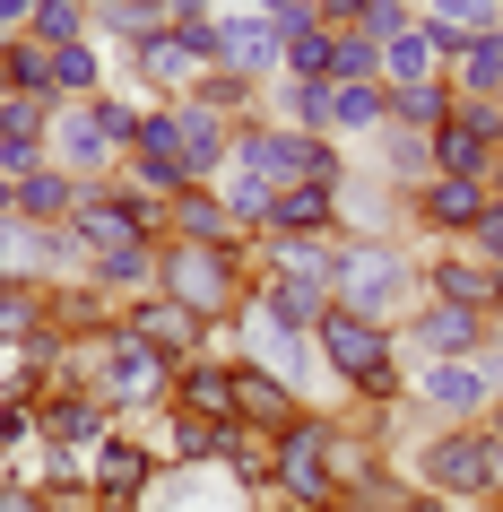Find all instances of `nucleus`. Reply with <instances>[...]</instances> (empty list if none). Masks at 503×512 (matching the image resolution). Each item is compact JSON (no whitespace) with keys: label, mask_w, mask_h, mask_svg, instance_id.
Returning <instances> with one entry per match:
<instances>
[{"label":"nucleus","mask_w":503,"mask_h":512,"mask_svg":"<svg viewBox=\"0 0 503 512\" xmlns=\"http://www.w3.org/2000/svg\"><path fill=\"white\" fill-rule=\"evenodd\" d=\"M399 469L425 486V495H443V504L460 512H495L503 495V452L486 426H425L408 452H399Z\"/></svg>","instance_id":"2"},{"label":"nucleus","mask_w":503,"mask_h":512,"mask_svg":"<svg viewBox=\"0 0 503 512\" xmlns=\"http://www.w3.org/2000/svg\"><path fill=\"white\" fill-rule=\"evenodd\" d=\"M79 191L61 165H35L27 183H9V217H27V226H70V209H79Z\"/></svg>","instance_id":"27"},{"label":"nucleus","mask_w":503,"mask_h":512,"mask_svg":"<svg viewBox=\"0 0 503 512\" xmlns=\"http://www.w3.org/2000/svg\"><path fill=\"white\" fill-rule=\"evenodd\" d=\"M252 313L261 322H287V330H321V313H330V287H313V278H287V270H261L252 261Z\"/></svg>","instance_id":"21"},{"label":"nucleus","mask_w":503,"mask_h":512,"mask_svg":"<svg viewBox=\"0 0 503 512\" xmlns=\"http://www.w3.org/2000/svg\"><path fill=\"white\" fill-rule=\"evenodd\" d=\"M165 243H226V252H252L243 226L226 217V200H217V183H191V191L165 200Z\"/></svg>","instance_id":"20"},{"label":"nucleus","mask_w":503,"mask_h":512,"mask_svg":"<svg viewBox=\"0 0 503 512\" xmlns=\"http://www.w3.org/2000/svg\"><path fill=\"white\" fill-rule=\"evenodd\" d=\"M157 296L191 304L200 322H235L243 296H252V252H226V243H157Z\"/></svg>","instance_id":"3"},{"label":"nucleus","mask_w":503,"mask_h":512,"mask_svg":"<svg viewBox=\"0 0 503 512\" xmlns=\"http://www.w3.org/2000/svg\"><path fill=\"white\" fill-rule=\"evenodd\" d=\"M417 278H425V304H451V313H477V322L503 313V270L477 261L469 243H417Z\"/></svg>","instance_id":"9"},{"label":"nucleus","mask_w":503,"mask_h":512,"mask_svg":"<svg viewBox=\"0 0 503 512\" xmlns=\"http://www.w3.org/2000/svg\"><path fill=\"white\" fill-rule=\"evenodd\" d=\"M70 243H79V261H105V252L165 243V209H157V200H139L122 174H113V183H87V191H79V209H70Z\"/></svg>","instance_id":"7"},{"label":"nucleus","mask_w":503,"mask_h":512,"mask_svg":"<svg viewBox=\"0 0 503 512\" xmlns=\"http://www.w3.org/2000/svg\"><path fill=\"white\" fill-rule=\"evenodd\" d=\"M27 18H35V0H0V35H27Z\"/></svg>","instance_id":"40"},{"label":"nucleus","mask_w":503,"mask_h":512,"mask_svg":"<svg viewBox=\"0 0 503 512\" xmlns=\"http://www.w3.org/2000/svg\"><path fill=\"white\" fill-rule=\"evenodd\" d=\"M486 209H495L486 183H443V174H434L425 191H408V235L417 243H469Z\"/></svg>","instance_id":"14"},{"label":"nucleus","mask_w":503,"mask_h":512,"mask_svg":"<svg viewBox=\"0 0 503 512\" xmlns=\"http://www.w3.org/2000/svg\"><path fill=\"white\" fill-rule=\"evenodd\" d=\"M261 122H278V131H321V139H330V87H321V79H287V70H278V79L261 87Z\"/></svg>","instance_id":"23"},{"label":"nucleus","mask_w":503,"mask_h":512,"mask_svg":"<svg viewBox=\"0 0 503 512\" xmlns=\"http://www.w3.org/2000/svg\"><path fill=\"white\" fill-rule=\"evenodd\" d=\"M217 70H235V79L269 87L278 70H287V44H278V27H269V18L235 9V0H217Z\"/></svg>","instance_id":"17"},{"label":"nucleus","mask_w":503,"mask_h":512,"mask_svg":"<svg viewBox=\"0 0 503 512\" xmlns=\"http://www.w3.org/2000/svg\"><path fill=\"white\" fill-rule=\"evenodd\" d=\"M0 512H53V504H44V486H27V478H0Z\"/></svg>","instance_id":"38"},{"label":"nucleus","mask_w":503,"mask_h":512,"mask_svg":"<svg viewBox=\"0 0 503 512\" xmlns=\"http://www.w3.org/2000/svg\"><path fill=\"white\" fill-rule=\"evenodd\" d=\"M35 417H44V443H61V452H96L113 434V408L96 391H35Z\"/></svg>","instance_id":"19"},{"label":"nucleus","mask_w":503,"mask_h":512,"mask_svg":"<svg viewBox=\"0 0 503 512\" xmlns=\"http://www.w3.org/2000/svg\"><path fill=\"white\" fill-rule=\"evenodd\" d=\"M44 330H53L44 287H0V348H27V339H44Z\"/></svg>","instance_id":"36"},{"label":"nucleus","mask_w":503,"mask_h":512,"mask_svg":"<svg viewBox=\"0 0 503 512\" xmlns=\"http://www.w3.org/2000/svg\"><path fill=\"white\" fill-rule=\"evenodd\" d=\"M269 235H339V209H330V191H278V209H269ZM261 235V243H269Z\"/></svg>","instance_id":"34"},{"label":"nucleus","mask_w":503,"mask_h":512,"mask_svg":"<svg viewBox=\"0 0 503 512\" xmlns=\"http://www.w3.org/2000/svg\"><path fill=\"white\" fill-rule=\"evenodd\" d=\"M417 27L443 35L451 53H460V44H477V35H503V0H417Z\"/></svg>","instance_id":"26"},{"label":"nucleus","mask_w":503,"mask_h":512,"mask_svg":"<svg viewBox=\"0 0 503 512\" xmlns=\"http://www.w3.org/2000/svg\"><path fill=\"white\" fill-rule=\"evenodd\" d=\"M330 304H347V313H365V322L399 330V322L425 304L417 243H347V252H339V287H330Z\"/></svg>","instance_id":"4"},{"label":"nucleus","mask_w":503,"mask_h":512,"mask_svg":"<svg viewBox=\"0 0 503 512\" xmlns=\"http://www.w3.org/2000/svg\"><path fill=\"white\" fill-rule=\"evenodd\" d=\"M382 131H391L382 79H365V87H330V139H339V148H365V139H382Z\"/></svg>","instance_id":"28"},{"label":"nucleus","mask_w":503,"mask_h":512,"mask_svg":"<svg viewBox=\"0 0 503 512\" xmlns=\"http://www.w3.org/2000/svg\"><path fill=\"white\" fill-rule=\"evenodd\" d=\"M408 408H417V426H486L495 417V382L477 356L460 365H408Z\"/></svg>","instance_id":"8"},{"label":"nucleus","mask_w":503,"mask_h":512,"mask_svg":"<svg viewBox=\"0 0 503 512\" xmlns=\"http://www.w3.org/2000/svg\"><path fill=\"white\" fill-rule=\"evenodd\" d=\"M278 44H287V79H321L330 87V27H321V9H304L295 27H278Z\"/></svg>","instance_id":"33"},{"label":"nucleus","mask_w":503,"mask_h":512,"mask_svg":"<svg viewBox=\"0 0 503 512\" xmlns=\"http://www.w3.org/2000/svg\"><path fill=\"white\" fill-rule=\"evenodd\" d=\"M443 35H425V27H408V35H391L382 44V87H417V79H443Z\"/></svg>","instance_id":"30"},{"label":"nucleus","mask_w":503,"mask_h":512,"mask_svg":"<svg viewBox=\"0 0 503 512\" xmlns=\"http://www.w3.org/2000/svg\"><path fill=\"white\" fill-rule=\"evenodd\" d=\"M443 79H451V105H495L503 96V35L460 44V53L443 61Z\"/></svg>","instance_id":"25"},{"label":"nucleus","mask_w":503,"mask_h":512,"mask_svg":"<svg viewBox=\"0 0 503 512\" xmlns=\"http://www.w3.org/2000/svg\"><path fill=\"white\" fill-rule=\"evenodd\" d=\"M139 148H148V157H165V165H183V183H217V174H226V157H235V122H226V113H209L200 96H174V105H148Z\"/></svg>","instance_id":"6"},{"label":"nucleus","mask_w":503,"mask_h":512,"mask_svg":"<svg viewBox=\"0 0 503 512\" xmlns=\"http://www.w3.org/2000/svg\"><path fill=\"white\" fill-rule=\"evenodd\" d=\"M339 452H347L339 408H304L295 426H278L269 434V512H330L339 504Z\"/></svg>","instance_id":"1"},{"label":"nucleus","mask_w":503,"mask_h":512,"mask_svg":"<svg viewBox=\"0 0 503 512\" xmlns=\"http://www.w3.org/2000/svg\"><path fill=\"white\" fill-rule=\"evenodd\" d=\"M503 165V105H451V122L434 131V174L443 183H495Z\"/></svg>","instance_id":"10"},{"label":"nucleus","mask_w":503,"mask_h":512,"mask_svg":"<svg viewBox=\"0 0 503 512\" xmlns=\"http://www.w3.org/2000/svg\"><path fill=\"white\" fill-rule=\"evenodd\" d=\"M486 330H495V322H477V313H451V304H417V313L399 322V356H408V365H460V356L486 348Z\"/></svg>","instance_id":"15"},{"label":"nucleus","mask_w":503,"mask_h":512,"mask_svg":"<svg viewBox=\"0 0 503 512\" xmlns=\"http://www.w3.org/2000/svg\"><path fill=\"white\" fill-rule=\"evenodd\" d=\"M469 252H477V261H495V270H503V200H495V209H486V217H477Z\"/></svg>","instance_id":"37"},{"label":"nucleus","mask_w":503,"mask_h":512,"mask_svg":"<svg viewBox=\"0 0 503 512\" xmlns=\"http://www.w3.org/2000/svg\"><path fill=\"white\" fill-rule=\"evenodd\" d=\"M122 330H131L139 348H157L165 365H191V356H209L217 348V322H200L191 304H174V296H139V304H122Z\"/></svg>","instance_id":"13"},{"label":"nucleus","mask_w":503,"mask_h":512,"mask_svg":"<svg viewBox=\"0 0 503 512\" xmlns=\"http://www.w3.org/2000/svg\"><path fill=\"white\" fill-rule=\"evenodd\" d=\"M44 148H53V165L70 183H113V174H122V148H113V131L96 122V105H61Z\"/></svg>","instance_id":"16"},{"label":"nucleus","mask_w":503,"mask_h":512,"mask_svg":"<svg viewBox=\"0 0 503 512\" xmlns=\"http://www.w3.org/2000/svg\"><path fill=\"white\" fill-rule=\"evenodd\" d=\"M235 400H243V426H252V434H278V426H295V417L313 408L304 391H287L278 374H261V365H243V356H235Z\"/></svg>","instance_id":"22"},{"label":"nucleus","mask_w":503,"mask_h":512,"mask_svg":"<svg viewBox=\"0 0 503 512\" xmlns=\"http://www.w3.org/2000/svg\"><path fill=\"white\" fill-rule=\"evenodd\" d=\"M356 165H373L382 183H399V191H425L434 183V139L425 131H382V139H365V157Z\"/></svg>","instance_id":"24"},{"label":"nucleus","mask_w":503,"mask_h":512,"mask_svg":"<svg viewBox=\"0 0 503 512\" xmlns=\"http://www.w3.org/2000/svg\"><path fill=\"white\" fill-rule=\"evenodd\" d=\"M330 209H339V235L347 243H417V235H408V191L382 183L373 165H347V183L330 191Z\"/></svg>","instance_id":"11"},{"label":"nucleus","mask_w":503,"mask_h":512,"mask_svg":"<svg viewBox=\"0 0 503 512\" xmlns=\"http://www.w3.org/2000/svg\"><path fill=\"white\" fill-rule=\"evenodd\" d=\"M495 105H503V96H495Z\"/></svg>","instance_id":"43"},{"label":"nucleus","mask_w":503,"mask_h":512,"mask_svg":"<svg viewBox=\"0 0 503 512\" xmlns=\"http://www.w3.org/2000/svg\"><path fill=\"white\" fill-rule=\"evenodd\" d=\"M174 408L183 417H209V426H243V400H235V348H209L174 365Z\"/></svg>","instance_id":"18"},{"label":"nucleus","mask_w":503,"mask_h":512,"mask_svg":"<svg viewBox=\"0 0 503 512\" xmlns=\"http://www.w3.org/2000/svg\"><path fill=\"white\" fill-rule=\"evenodd\" d=\"M87 287L105 304H139L157 296V243H139V252H105V261H87Z\"/></svg>","instance_id":"29"},{"label":"nucleus","mask_w":503,"mask_h":512,"mask_svg":"<svg viewBox=\"0 0 503 512\" xmlns=\"http://www.w3.org/2000/svg\"><path fill=\"white\" fill-rule=\"evenodd\" d=\"M382 105H391V131H443L451 122V79H417V87H382Z\"/></svg>","instance_id":"31"},{"label":"nucleus","mask_w":503,"mask_h":512,"mask_svg":"<svg viewBox=\"0 0 503 512\" xmlns=\"http://www.w3.org/2000/svg\"><path fill=\"white\" fill-rule=\"evenodd\" d=\"M382 79V44L365 27H330V87H365Z\"/></svg>","instance_id":"35"},{"label":"nucleus","mask_w":503,"mask_h":512,"mask_svg":"<svg viewBox=\"0 0 503 512\" xmlns=\"http://www.w3.org/2000/svg\"><path fill=\"white\" fill-rule=\"evenodd\" d=\"M235 9H252V18H269V27H295L313 0H235Z\"/></svg>","instance_id":"39"},{"label":"nucleus","mask_w":503,"mask_h":512,"mask_svg":"<svg viewBox=\"0 0 503 512\" xmlns=\"http://www.w3.org/2000/svg\"><path fill=\"white\" fill-rule=\"evenodd\" d=\"M399 512H460V504H443V495H425V486H408V504Z\"/></svg>","instance_id":"41"},{"label":"nucleus","mask_w":503,"mask_h":512,"mask_svg":"<svg viewBox=\"0 0 503 512\" xmlns=\"http://www.w3.org/2000/svg\"><path fill=\"white\" fill-rule=\"evenodd\" d=\"M87 391L113 408V426H139V417L174 408V365H165L157 348H139L131 330L113 322V330H96V365H87Z\"/></svg>","instance_id":"5"},{"label":"nucleus","mask_w":503,"mask_h":512,"mask_svg":"<svg viewBox=\"0 0 503 512\" xmlns=\"http://www.w3.org/2000/svg\"><path fill=\"white\" fill-rule=\"evenodd\" d=\"M157 478H165V460L148 452V443H139L131 426H113L105 443L87 452V486L105 495V512H139V504H148V486H157Z\"/></svg>","instance_id":"12"},{"label":"nucleus","mask_w":503,"mask_h":512,"mask_svg":"<svg viewBox=\"0 0 503 512\" xmlns=\"http://www.w3.org/2000/svg\"><path fill=\"white\" fill-rule=\"evenodd\" d=\"M87 35H96V9H87V0H35V18H27V44L61 53V44H87Z\"/></svg>","instance_id":"32"},{"label":"nucleus","mask_w":503,"mask_h":512,"mask_svg":"<svg viewBox=\"0 0 503 512\" xmlns=\"http://www.w3.org/2000/svg\"><path fill=\"white\" fill-rule=\"evenodd\" d=\"M495 512H503V495H495Z\"/></svg>","instance_id":"42"}]
</instances>
